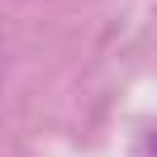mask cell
Segmentation results:
<instances>
[{"instance_id": "obj_1", "label": "cell", "mask_w": 157, "mask_h": 157, "mask_svg": "<svg viewBox=\"0 0 157 157\" xmlns=\"http://www.w3.org/2000/svg\"><path fill=\"white\" fill-rule=\"evenodd\" d=\"M143 152H147V157H157V133H147V138H143Z\"/></svg>"}]
</instances>
